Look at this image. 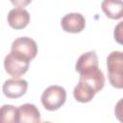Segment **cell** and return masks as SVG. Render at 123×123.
Here are the masks:
<instances>
[{
    "label": "cell",
    "mask_w": 123,
    "mask_h": 123,
    "mask_svg": "<svg viewBox=\"0 0 123 123\" xmlns=\"http://www.w3.org/2000/svg\"><path fill=\"white\" fill-rule=\"evenodd\" d=\"M75 69L80 74L79 81L90 86L96 93L104 87L105 77L98 66V57L95 51L82 54L77 60Z\"/></svg>",
    "instance_id": "6da1fadb"
},
{
    "label": "cell",
    "mask_w": 123,
    "mask_h": 123,
    "mask_svg": "<svg viewBox=\"0 0 123 123\" xmlns=\"http://www.w3.org/2000/svg\"><path fill=\"white\" fill-rule=\"evenodd\" d=\"M110 84L115 88H123V52L111 51L107 58Z\"/></svg>",
    "instance_id": "7a4b0ae2"
},
{
    "label": "cell",
    "mask_w": 123,
    "mask_h": 123,
    "mask_svg": "<svg viewBox=\"0 0 123 123\" xmlns=\"http://www.w3.org/2000/svg\"><path fill=\"white\" fill-rule=\"evenodd\" d=\"M40 100L47 111H57L65 103L66 91L61 86H50L42 92Z\"/></svg>",
    "instance_id": "3957f363"
},
{
    "label": "cell",
    "mask_w": 123,
    "mask_h": 123,
    "mask_svg": "<svg viewBox=\"0 0 123 123\" xmlns=\"http://www.w3.org/2000/svg\"><path fill=\"white\" fill-rule=\"evenodd\" d=\"M30 62L31 61L26 57L11 51L5 57L4 67L9 75L14 78H18L24 75L28 71L30 66Z\"/></svg>",
    "instance_id": "277c9868"
},
{
    "label": "cell",
    "mask_w": 123,
    "mask_h": 123,
    "mask_svg": "<svg viewBox=\"0 0 123 123\" xmlns=\"http://www.w3.org/2000/svg\"><path fill=\"white\" fill-rule=\"evenodd\" d=\"M11 51L22 55L32 61L37 54V45L33 38L29 37H21L12 41Z\"/></svg>",
    "instance_id": "5b68a950"
},
{
    "label": "cell",
    "mask_w": 123,
    "mask_h": 123,
    "mask_svg": "<svg viewBox=\"0 0 123 123\" xmlns=\"http://www.w3.org/2000/svg\"><path fill=\"white\" fill-rule=\"evenodd\" d=\"M28 88V82L24 79L12 78L4 82L2 90L6 97L10 99H16L23 96Z\"/></svg>",
    "instance_id": "8992f818"
},
{
    "label": "cell",
    "mask_w": 123,
    "mask_h": 123,
    "mask_svg": "<svg viewBox=\"0 0 123 123\" xmlns=\"http://www.w3.org/2000/svg\"><path fill=\"white\" fill-rule=\"evenodd\" d=\"M61 26L66 33H80L86 27V19L80 12H69L62 18Z\"/></svg>",
    "instance_id": "52a82bcc"
},
{
    "label": "cell",
    "mask_w": 123,
    "mask_h": 123,
    "mask_svg": "<svg viewBox=\"0 0 123 123\" xmlns=\"http://www.w3.org/2000/svg\"><path fill=\"white\" fill-rule=\"evenodd\" d=\"M7 21L12 29H24L30 22V13L23 7H16L9 12Z\"/></svg>",
    "instance_id": "ba28073f"
},
{
    "label": "cell",
    "mask_w": 123,
    "mask_h": 123,
    "mask_svg": "<svg viewBox=\"0 0 123 123\" xmlns=\"http://www.w3.org/2000/svg\"><path fill=\"white\" fill-rule=\"evenodd\" d=\"M17 123H40V112L37 106L31 103L19 106Z\"/></svg>",
    "instance_id": "9c48e42d"
},
{
    "label": "cell",
    "mask_w": 123,
    "mask_h": 123,
    "mask_svg": "<svg viewBox=\"0 0 123 123\" xmlns=\"http://www.w3.org/2000/svg\"><path fill=\"white\" fill-rule=\"evenodd\" d=\"M102 11L111 19H120L123 17V1L105 0L101 4Z\"/></svg>",
    "instance_id": "30bf717a"
},
{
    "label": "cell",
    "mask_w": 123,
    "mask_h": 123,
    "mask_svg": "<svg viewBox=\"0 0 123 123\" xmlns=\"http://www.w3.org/2000/svg\"><path fill=\"white\" fill-rule=\"evenodd\" d=\"M95 94H96L95 90L90 86L81 81H79V83L76 85V86L73 89V96L75 100L80 103L90 102L94 98Z\"/></svg>",
    "instance_id": "8fae6325"
},
{
    "label": "cell",
    "mask_w": 123,
    "mask_h": 123,
    "mask_svg": "<svg viewBox=\"0 0 123 123\" xmlns=\"http://www.w3.org/2000/svg\"><path fill=\"white\" fill-rule=\"evenodd\" d=\"M18 108L12 105H3L1 107V123H17Z\"/></svg>",
    "instance_id": "7c38bea8"
},
{
    "label": "cell",
    "mask_w": 123,
    "mask_h": 123,
    "mask_svg": "<svg viewBox=\"0 0 123 123\" xmlns=\"http://www.w3.org/2000/svg\"><path fill=\"white\" fill-rule=\"evenodd\" d=\"M113 37L117 43L123 45V20L116 24L113 31Z\"/></svg>",
    "instance_id": "4fadbf2b"
},
{
    "label": "cell",
    "mask_w": 123,
    "mask_h": 123,
    "mask_svg": "<svg viewBox=\"0 0 123 123\" xmlns=\"http://www.w3.org/2000/svg\"><path fill=\"white\" fill-rule=\"evenodd\" d=\"M114 114L120 123H123V98L118 100L114 108Z\"/></svg>",
    "instance_id": "5bb4252c"
},
{
    "label": "cell",
    "mask_w": 123,
    "mask_h": 123,
    "mask_svg": "<svg viewBox=\"0 0 123 123\" xmlns=\"http://www.w3.org/2000/svg\"><path fill=\"white\" fill-rule=\"evenodd\" d=\"M40 123H51V122H49V121H44V122H40Z\"/></svg>",
    "instance_id": "9a60e30c"
}]
</instances>
